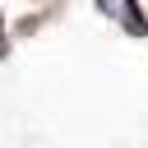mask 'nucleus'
Segmentation results:
<instances>
[{
  "instance_id": "obj_1",
  "label": "nucleus",
  "mask_w": 148,
  "mask_h": 148,
  "mask_svg": "<svg viewBox=\"0 0 148 148\" xmlns=\"http://www.w3.org/2000/svg\"><path fill=\"white\" fill-rule=\"evenodd\" d=\"M120 18H125V23H130V32H139V37H143V32H148V18H143V14H139V5H134V0H125V5H120Z\"/></svg>"
},
{
  "instance_id": "obj_2",
  "label": "nucleus",
  "mask_w": 148,
  "mask_h": 148,
  "mask_svg": "<svg viewBox=\"0 0 148 148\" xmlns=\"http://www.w3.org/2000/svg\"><path fill=\"white\" fill-rule=\"evenodd\" d=\"M0 37H5V23H0ZM0 56H5V42H0Z\"/></svg>"
}]
</instances>
